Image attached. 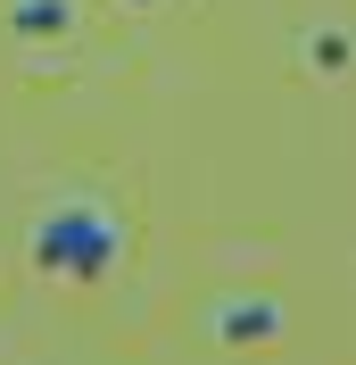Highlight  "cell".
Returning <instances> with one entry per match:
<instances>
[{
    "label": "cell",
    "instance_id": "obj_1",
    "mask_svg": "<svg viewBox=\"0 0 356 365\" xmlns=\"http://www.w3.org/2000/svg\"><path fill=\"white\" fill-rule=\"evenodd\" d=\"M133 250V225H125V207L108 191H91V182H67V191H50L33 216H25V266L42 274V282H67V291H91V282H108Z\"/></svg>",
    "mask_w": 356,
    "mask_h": 365
},
{
    "label": "cell",
    "instance_id": "obj_2",
    "mask_svg": "<svg viewBox=\"0 0 356 365\" xmlns=\"http://www.w3.org/2000/svg\"><path fill=\"white\" fill-rule=\"evenodd\" d=\"M207 332H216L224 349H273L290 332V307L266 299V291H241V299H216V307H207Z\"/></svg>",
    "mask_w": 356,
    "mask_h": 365
},
{
    "label": "cell",
    "instance_id": "obj_3",
    "mask_svg": "<svg viewBox=\"0 0 356 365\" xmlns=\"http://www.w3.org/2000/svg\"><path fill=\"white\" fill-rule=\"evenodd\" d=\"M75 25H83V9H75V0H9V34H17L25 50L75 42Z\"/></svg>",
    "mask_w": 356,
    "mask_h": 365
},
{
    "label": "cell",
    "instance_id": "obj_4",
    "mask_svg": "<svg viewBox=\"0 0 356 365\" xmlns=\"http://www.w3.org/2000/svg\"><path fill=\"white\" fill-rule=\"evenodd\" d=\"M298 58H307L323 83H340V75L356 67V34H348V25H315L307 42H298Z\"/></svg>",
    "mask_w": 356,
    "mask_h": 365
},
{
    "label": "cell",
    "instance_id": "obj_5",
    "mask_svg": "<svg viewBox=\"0 0 356 365\" xmlns=\"http://www.w3.org/2000/svg\"><path fill=\"white\" fill-rule=\"evenodd\" d=\"M116 9H157V0H116Z\"/></svg>",
    "mask_w": 356,
    "mask_h": 365
}]
</instances>
